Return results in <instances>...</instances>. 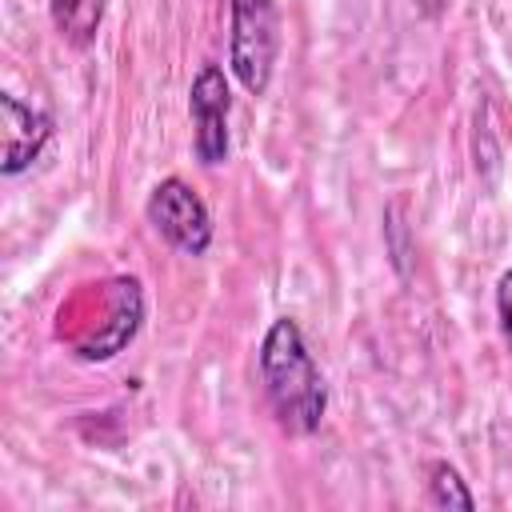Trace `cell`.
Segmentation results:
<instances>
[{"mask_svg": "<svg viewBox=\"0 0 512 512\" xmlns=\"http://www.w3.org/2000/svg\"><path fill=\"white\" fill-rule=\"evenodd\" d=\"M276 48H280L276 0H232L228 64L252 96L268 92V80H272V68H276Z\"/></svg>", "mask_w": 512, "mask_h": 512, "instance_id": "obj_2", "label": "cell"}, {"mask_svg": "<svg viewBox=\"0 0 512 512\" xmlns=\"http://www.w3.org/2000/svg\"><path fill=\"white\" fill-rule=\"evenodd\" d=\"M260 376H264V392L276 412V424L288 436H308L320 428L324 408H328V388L320 380V368L312 364V352L296 320L280 316L264 332Z\"/></svg>", "mask_w": 512, "mask_h": 512, "instance_id": "obj_1", "label": "cell"}, {"mask_svg": "<svg viewBox=\"0 0 512 512\" xmlns=\"http://www.w3.org/2000/svg\"><path fill=\"white\" fill-rule=\"evenodd\" d=\"M428 496H432V504L436 508H472L476 500H472V492L464 488V480H460V472L452 468V464H444V460H436L432 468H428Z\"/></svg>", "mask_w": 512, "mask_h": 512, "instance_id": "obj_7", "label": "cell"}, {"mask_svg": "<svg viewBox=\"0 0 512 512\" xmlns=\"http://www.w3.org/2000/svg\"><path fill=\"white\" fill-rule=\"evenodd\" d=\"M48 136H52V116L48 112L20 104L12 92L0 96V172L4 176L24 172L40 156Z\"/></svg>", "mask_w": 512, "mask_h": 512, "instance_id": "obj_5", "label": "cell"}, {"mask_svg": "<svg viewBox=\"0 0 512 512\" xmlns=\"http://www.w3.org/2000/svg\"><path fill=\"white\" fill-rule=\"evenodd\" d=\"M228 80L220 64H200L188 88V112H192V148L200 164H224L228 160Z\"/></svg>", "mask_w": 512, "mask_h": 512, "instance_id": "obj_4", "label": "cell"}, {"mask_svg": "<svg viewBox=\"0 0 512 512\" xmlns=\"http://www.w3.org/2000/svg\"><path fill=\"white\" fill-rule=\"evenodd\" d=\"M148 220L184 256H204L212 244V216H208L204 200L196 196V188H188L180 176H168L152 188Z\"/></svg>", "mask_w": 512, "mask_h": 512, "instance_id": "obj_3", "label": "cell"}, {"mask_svg": "<svg viewBox=\"0 0 512 512\" xmlns=\"http://www.w3.org/2000/svg\"><path fill=\"white\" fill-rule=\"evenodd\" d=\"M496 316H500L504 344H508V352H512V268L496 280Z\"/></svg>", "mask_w": 512, "mask_h": 512, "instance_id": "obj_8", "label": "cell"}, {"mask_svg": "<svg viewBox=\"0 0 512 512\" xmlns=\"http://www.w3.org/2000/svg\"><path fill=\"white\" fill-rule=\"evenodd\" d=\"M108 0H52V24L72 48H88L100 32Z\"/></svg>", "mask_w": 512, "mask_h": 512, "instance_id": "obj_6", "label": "cell"}]
</instances>
